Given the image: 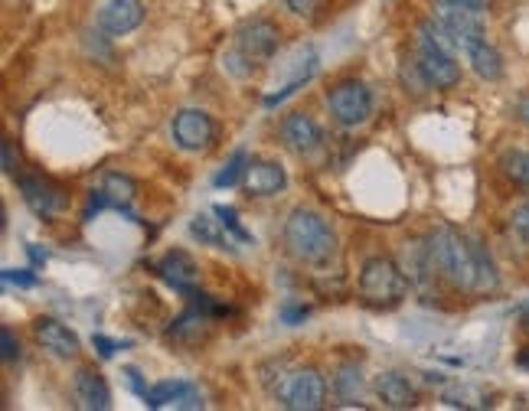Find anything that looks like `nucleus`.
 <instances>
[{
	"label": "nucleus",
	"mask_w": 529,
	"mask_h": 411,
	"mask_svg": "<svg viewBox=\"0 0 529 411\" xmlns=\"http://www.w3.org/2000/svg\"><path fill=\"white\" fill-rule=\"evenodd\" d=\"M33 333H36V343L43 346L46 353H53L56 359H72L82 346H79V336L72 333L69 327H63L59 320L53 317H40L33 323Z\"/></svg>",
	"instance_id": "obj_14"
},
{
	"label": "nucleus",
	"mask_w": 529,
	"mask_h": 411,
	"mask_svg": "<svg viewBox=\"0 0 529 411\" xmlns=\"http://www.w3.org/2000/svg\"><path fill=\"white\" fill-rule=\"evenodd\" d=\"M467 59H471V66L481 79H487V82L503 79V56L487 40H481L477 46L467 49Z\"/></svg>",
	"instance_id": "obj_20"
},
{
	"label": "nucleus",
	"mask_w": 529,
	"mask_h": 411,
	"mask_svg": "<svg viewBox=\"0 0 529 411\" xmlns=\"http://www.w3.org/2000/svg\"><path fill=\"white\" fill-rule=\"evenodd\" d=\"M92 346H95L98 356H102V359H112L115 350H121V346H118L115 340H105V336H92Z\"/></svg>",
	"instance_id": "obj_32"
},
{
	"label": "nucleus",
	"mask_w": 529,
	"mask_h": 411,
	"mask_svg": "<svg viewBox=\"0 0 529 411\" xmlns=\"http://www.w3.org/2000/svg\"><path fill=\"white\" fill-rule=\"evenodd\" d=\"M144 405L147 408H190V411H196L206 402H203V392L196 389V385L174 379V382H161V385H154V389H147Z\"/></svg>",
	"instance_id": "obj_13"
},
{
	"label": "nucleus",
	"mask_w": 529,
	"mask_h": 411,
	"mask_svg": "<svg viewBox=\"0 0 529 411\" xmlns=\"http://www.w3.org/2000/svg\"><path fill=\"white\" fill-rule=\"evenodd\" d=\"M510 226H513V232L520 235L523 242H529V203H523V206H516V209H513Z\"/></svg>",
	"instance_id": "obj_27"
},
{
	"label": "nucleus",
	"mask_w": 529,
	"mask_h": 411,
	"mask_svg": "<svg viewBox=\"0 0 529 411\" xmlns=\"http://www.w3.org/2000/svg\"><path fill=\"white\" fill-rule=\"evenodd\" d=\"M415 59L422 66L425 79L435 85V89H454L461 82V66L454 62V53L435 46L428 36L418 33V46H415Z\"/></svg>",
	"instance_id": "obj_8"
},
{
	"label": "nucleus",
	"mask_w": 529,
	"mask_h": 411,
	"mask_svg": "<svg viewBox=\"0 0 529 411\" xmlns=\"http://www.w3.org/2000/svg\"><path fill=\"white\" fill-rule=\"evenodd\" d=\"M216 216H219V222H223V226L236 235L239 242H252V235L245 232L242 226H239V216H236V209H229V206H216Z\"/></svg>",
	"instance_id": "obj_26"
},
{
	"label": "nucleus",
	"mask_w": 529,
	"mask_h": 411,
	"mask_svg": "<svg viewBox=\"0 0 529 411\" xmlns=\"http://www.w3.org/2000/svg\"><path fill=\"white\" fill-rule=\"evenodd\" d=\"M157 274L170 284L174 291L183 294H193L196 291V281H200V268H196V261L187 252H167L161 261H157Z\"/></svg>",
	"instance_id": "obj_15"
},
{
	"label": "nucleus",
	"mask_w": 529,
	"mask_h": 411,
	"mask_svg": "<svg viewBox=\"0 0 529 411\" xmlns=\"http://www.w3.org/2000/svg\"><path fill=\"white\" fill-rule=\"evenodd\" d=\"M216 137V124L213 118L200 108H183L174 118V141L183 151H206Z\"/></svg>",
	"instance_id": "obj_10"
},
{
	"label": "nucleus",
	"mask_w": 529,
	"mask_h": 411,
	"mask_svg": "<svg viewBox=\"0 0 529 411\" xmlns=\"http://www.w3.org/2000/svg\"><path fill=\"white\" fill-rule=\"evenodd\" d=\"M0 346H4V353H0V356H4V363H14V359L20 356V343L14 340V330H10V327L0 330Z\"/></svg>",
	"instance_id": "obj_28"
},
{
	"label": "nucleus",
	"mask_w": 529,
	"mask_h": 411,
	"mask_svg": "<svg viewBox=\"0 0 529 411\" xmlns=\"http://www.w3.org/2000/svg\"><path fill=\"white\" fill-rule=\"evenodd\" d=\"M4 284H17V288H33V284H36V274L4 268Z\"/></svg>",
	"instance_id": "obj_29"
},
{
	"label": "nucleus",
	"mask_w": 529,
	"mask_h": 411,
	"mask_svg": "<svg viewBox=\"0 0 529 411\" xmlns=\"http://www.w3.org/2000/svg\"><path fill=\"white\" fill-rule=\"evenodd\" d=\"M425 248L435 274H441L458 291H477V284H481V242L467 239L451 226H438L425 239Z\"/></svg>",
	"instance_id": "obj_1"
},
{
	"label": "nucleus",
	"mask_w": 529,
	"mask_h": 411,
	"mask_svg": "<svg viewBox=\"0 0 529 411\" xmlns=\"http://www.w3.org/2000/svg\"><path fill=\"white\" fill-rule=\"evenodd\" d=\"M461 4H467V7H474V10H481V14H484V10L490 7V0H461Z\"/></svg>",
	"instance_id": "obj_35"
},
{
	"label": "nucleus",
	"mask_w": 529,
	"mask_h": 411,
	"mask_svg": "<svg viewBox=\"0 0 529 411\" xmlns=\"http://www.w3.org/2000/svg\"><path fill=\"white\" fill-rule=\"evenodd\" d=\"M72 389H76V402L85 411H105L112 408V389L108 382L92 369H79L76 379H72Z\"/></svg>",
	"instance_id": "obj_17"
},
{
	"label": "nucleus",
	"mask_w": 529,
	"mask_h": 411,
	"mask_svg": "<svg viewBox=\"0 0 529 411\" xmlns=\"http://www.w3.org/2000/svg\"><path fill=\"white\" fill-rule=\"evenodd\" d=\"M435 20L454 36V43H458L461 53H467V49L484 40L481 10L461 4V0H435Z\"/></svg>",
	"instance_id": "obj_6"
},
{
	"label": "nucleus",
	"mask_w": 529,
	"mask_h": 411,
	"mask_svg": "<svg viewBox=\"0 0 529 411\" xmlns=\"http://www.w3.org/2000/svg\"><path fill=\"white\" fill-rule=\"evenodd\" d=\"M245 167H249V157H245V151H236L229 164H226V170L216 173L213 183L219 186V190H223V186H236L239 180H245Z\"/></svg>",
	"instance_id": "obj_23"
},
{
	"label": "nucleus",
	"mask_w": 529,
	"mask_h": 411,
	"mask_svg": "<svg viewBox=\"0 0 529 411\" xmlns=\"http://www.w3.org/2000/svg\"><path fill=\"white\" fill-rule=\"evenodd\" d=\"M281 141L294 154H314L324 144V131L314 118H307L304 111H294L281 121Z\"/></svg>",
	"instance_id": "obj_11"
},
{
	"label": "nucleus",
	"mask_w": 529,
	"mask_h": 411,
	"mask_svg": "<svg viewBox=\"0 0 529 411\" xmlns=\"http://www.w3.org/2000/svg\"><path fill=\"white\" fill-rule=\"evenodd\" d=\"M337 395L343 398V405H360L356 398L363 395V379H360V369H340V376H337Z\"/></svg>",
	"instance_id": "obj_22"
},
{
	"label": "nucleus",
	"mask_w": 529,
	"mask_h": 411,
	"mask_svg": "<svg viewBox=\"0 0 529 411\" xmlns=\"http://www.w3.org/2000/svg\"><path fill=\"white\" fill-rule=\"evenodd\" d=\"M144 20V4L141 0H108L98 10V30L105 36H125L131 30H138Z\"/></svg>",
	"instance_id": "obj_12"
},
{
	"label": "nucleus",
	"mask_w": 529,
	"mask_h": 411,
	"mask_svg": "<svg viewBox=\"0 0 529 411\" xmlns=\"http://www.w3.org/2000/svg\"><path fill=\"white\" fill-rule=\"evenodd\" d=\"M314 69H317V62H314V56H311V59H307V66H304V69H301V72H298V76H294V79H291L288 85H285V89H281V92H275V95H268V98H265V105H268V108H275V105H281V102H285V98H288V95H294V92H298V89H301V85L307 82V79H311V76H314Z\"/></svg>",
	"instance_id": "obj_25"
},
{
	"label": "nucleus",
	"mask_w": 529,
	"mask_h": 411,
	"mask_svg": "<svg viewBox=\"0 0 529 411\" xmlns=\"http://www.w3.org/2000/svg\"><path fill=\"white\" fill-rule=\"evenodd\" d=\"M281 46V30L272 20H249L236 30V43L223 56V66L232 72V76H252L258 66L272 62V56Z\"/></svg>",
	"instance_id": "obj_2"
},
{
	"label": "nucleus",
	"mask_w": 529,
	"mask_h": 411,
	"mask_svg": "<svg viewBox=\"0 0 529 411\" xmlns=\"http://www.w3.org/2000/svg\"><path fill=\"white\" fill-rule=\"evenodd\" d=\"M405 271L392 258H369L360 271V294L366 304L376 307H392L405 297Z\"/></svg>",
	"instance_id": "obj_4"
},
{
	"label": "nucleus",
	"mask_w": 529,
	"mask_h": 411,
	"mask_svg": "<svg viewBox=\"0 0 529 411\" xmlns=\"http://www.w3.org/2000/svg\"><path fill=\"white\" fill-rule=\"evenodd\" d=\"M17 186L23 193V203H27L36 216L53 219L69 206V196L59 183L40 177V173H27V177H17Z\"/></svg>",
	"instance_id": "obj_9"
},
{
	"label": "nucleus",
	"mask_w": 529,
	"mask_h": 411,
	"mask_svg": "<svg viewBox=\"0 0 529 411\" xmlns=\"http://www.w3.org/2000/svg\"><path fill=\"white\" fill-rule=\"evenodd\" d=\"M17 164H20V157L14 154V141H10V137H4V173H10V177H14Z\"/></svg>",
	"instance_id": "obj_31"
},
{
	"label": "nucleus",
	"mask_w": 529,
	"mask_h": 411,
	"mask_svg": "<svg viewBox=\"0 0 529 411\" xmlns=\"http://www.w3.org/2000/svg\"><path fill=\"white\" fill-rule=\"evenodd\" d=\"M516 111H520V118L529 124V98H526V102H520V108H516Z\"/></svg>",
	"instance_id": "obj_36"
},
{
	"label": "nucleus",
	"mask_w": 529,
	"mask_h": 411,
	"mask_svg": "<svg viewBox=\"0 0 529 411\" xmlns=\"http://www.w3.org/2000/svg\"><path fill=\"white\" fill-rule=\"evenodd\" d=\"M275 398L288 411H321L327 405V382L317 369H294L281 376Z\"/></svg>",
	"instance_id": "obj_5"
},
{
	"label": "nucleus",
	"mask_w": 529,
	"mask_h": 411,
	"mask_svg": "<svg viewBox=\"0 0 529 411\" xmlns=\"http://www.w3.org/2000/svg\"><path fill=\"white\" fill-rule=\"evenodd\" d=\"M330 115H334L343 128H356L373 115V95L360 79H340L334 89L327 92Z\"/></svg>",
	"instance_id": "obj_7"
},
{
	"label": "nucleus",
	"mask_w": 529,
	"mask_h": 411,
	"mask_svg": "<svg viewBox=\"0 0 529 411\" xmlns=\"http://www.w3.org/2000/svg\"><path fill=\"white\" fill-rule=\"evenodd\" d=\"M291 14H298V17H314L317 14V7H321V0H285Z\"/></svg>",
	"instance_id": "obj_30"
},
{
	"label": "nucleus",
	"mask_w": 529,
	"mask_h": 411,
	"mask_svg": "<svg viewBox=\"0 0 529 411\" xmlns=\"http://www.w3.org/2000/svg\"><path fill=\"white\" fill-rule=\"evenodd\" d=\"M285 183V170L275 160H249V167H245V190L252 196H275L285 190Z\"/></svg>",
	"instance_id": "obj_16"
},
{
	"label": "nucleus",
	"mask_w": 529,
	"mask_h": 411,
	"mask_svg": "<svg viewBox=\"0 0 529 411\" xmlns=\"http://www.w3.org/2000/svg\"><path fill=\"white\" fill-rule=\"evenodd\" d=\"M285 245L294 258L307 261V265H324L334 255L337 235L324 216L311 213V209H294L285 222Z\"/></svg>",
	"instance_id": "obj_3"
},
{
	"label": "nucleus",
	"mask_w": 529,
	"mask_h": 411,
	"mask_svg": "<svg viewBox=\"0 0 529 411\" xmlns=\"http://www.w3.org/2000/svg\"><path fill=\"white\" fill-rule=\"evenodd\" d=\"M503 173L507 177H513L516 183H523L529 186V151H510V154H503Z\"/></svg>",
	"instance_id": "obj_24"
},
{
	"label": "nucleus",
	"mask_w": 529,
	"mask_h": 411,
	"mask_svg": "<svg viewBox=\"0 0 529 411\" xmlns=\"http://www.w3.org/2000/svg\"><path fill=\"white\" fill-rule=\"evenodd\" d=\"M209 317H213V310H206L203 304H193L187 314L174 320L170 336H174L177 343H196L203 336V330L209 327Z\"/></svg>",
	"instance_id": "obj_19"
},
{
	"label": "nucleus",
	"mask_w": 529,
	"mask_h": 411,
	"mask_svg": "<svg viewBox=\"0 0 529 411\" xmlns=\"http://www.w3.org/2000/svg\"><path fill=\"white\" fill-rule=\"evenodd\" d=\"M281 317H285V323H298L307 317V307H298V304H285V310H281Z\"/></svg>",
	"instance_id": "obj_33"
},
{
	"label": "nucleus",
	"mask_w": 529,
	"mask_h": 411,
	"mask_svg": "<svg viewBox=\"0 0 529 411\" xmlns=\"http://www.w3.org/2000/svg\"><path fill=\"white\" fill-rule=\"evenodd\" d=\"M376 392L383 398L386 408H415V389L412 382L399 376V372H383V376L376 379Z\"/></svg>",
	"instance_id": "obj_18"
},
{
	"label": "nucleus",
	"mask_w": 529,
	"mask_h": 411,
	"mask_svg": "<svg viewBox=\"0 0 529 411\" xmlns=\"http://www.w3.org/2000/svg\"><path fill=\"white\" fill-rule=\"evenodd\" d=\"M125 376H128V382H131V389H134V392H138V395L144 398V395H147V385L141 382L138 369H125Z\"/></svg>",
	"instance_id": "obj_34"
},
{
	"label": "nucleus",
	"mask_w": 529,
	"mask_h": 411,
	"mask_svg": "<svg viewBox=\"0 0 529 411\" xmlns=\"http://www.w3.org/2000/svg\"><path fill=\"white\" fill-rule=\"evenodd\" d=\"M190 232L200 239L203 245H213V248H232L229 235H226V226L219 219H209V216H196L190 222Z\"/></svg>",
	"instance_id": "obj_21"
}]
</instances>
